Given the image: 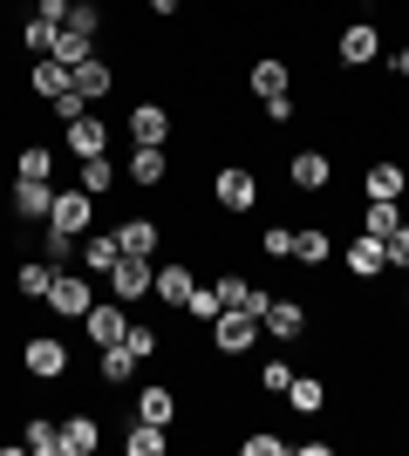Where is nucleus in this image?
Returning <instances> with one entry per match:
<instances>
[{"label": "nucleus", "instance_id": "f257e3e1", "mask_svg": "<svg viewBox=\"0 0 409 456\" xmlns=\"http://www.w3.org/2000/svg\"><path fill=\"white\" fill-rule=\"evenodd\" d=\"M212 205L225 211V218H253V211H259L253 164H218V171H212Z\"/></svg>", "mask_w": 409, "mask_h": 456}, {"label": "nucleus", "instance_id": "f03ea898", "mask_svg": "<svg viewBox=\"0 0 409 456\" xmlns=\"http://www.w3.org/2000/svg\"><path fill=\"white\" fill-rule=\"evenodd\" d=\"M259 341V314H239V306H218V321H212V347L225 354V362H239L246 347Z\"/></svg>", "mask_w": 409, "mask_h": 456}, {"label": "nucleus", "instance_id": "7ed1b4c3", "mask_svg": "<svg viewBox=\"0 0 409 456\" xmlns=\"http://www.w3.org/2000/svg\"><path fill=\"white\" fill-rule=\"evenodd\" d=\"M82 334H89V347H117L123 334H130V314H123V300H89V314H82Z\"/></svg>", "mask_w": 409, "mask_h": 456}, {"label": "nucleus", "instance_id": "20e7f679", "mask_svg": "<svg viewBox=\"0 0 409 456\" xmlns=\"http://www.w3.org/2000/svg\"><path fill=\"white\" fill-rule=\"evenodd\" d=\"M20 368L35 381H61L69 375V341H61V334H35V341L20 347Z\"/></svg>", "mask_w": 409, "mask_h": 456}, {"label": "nucleus", "instance_id": "39448f33", "mask_svg": "<svg viewBox=\"0 0 409 456\" xmlns=\"http://www.w3.org/2000/svg\"><path fill=\"white\" fill-rule=\"evenodd\" d=\"M7 211H14V225H48V211H55V184L14 177V191H7Z\"/></svg>", "mask_w": 409, "mask_h": 456}, {"label": "nucleus", "instance_id": "423d86ee", "mask_svg": "<svg viewBox=\"0 0 409 456\" xmlns=\"http://www.w3.org/2000/svg\"><path fill=\"white\" fill-rule=\"evenodd\" d=\"M334 55H341V69H369V61L382 55V28H375V20H355V28H341Z\"/></svg>", "mask_w": 409, "mask_h": 456}, {"label": "nucleus", "instance_id": "0eeeda50", "mask_svg": "<svg viewBox=\"0 0 409 456\" xmlns=\"http://www.w3.org/2000/svg\"><path fill=\"white\" fill-rule=\"evenodd\" d=\"M259 334H273V341H300V334H307V306L293 300V293L266 300V314H259Z\"/></svg>", "mask_w": 409, "mask_h": 456}, {"label": "nucleus", "instance_id": "6e6552de", "mask_svg": "<svg viewBox=\"0 0 409 456\" xmlns=\"http://www.w3.org/2000/svg\"><path fill=\"white\" fill-rule=\"evenodd\" d=\"M246 89H253L259 102H280V95H293V69H287V55H259L253 69H246Z\"/></svg>", "mask_w": 409, "mask_h": 456}, {"label": "nucleus", "instance_id": "1a4fd4ad", "mask_svg": "<svg viewBox=\"0 0 409 456\" xmlns=\"http://www.w3.org/2000/svg\"><path fill=\"white\" fill-rule=\"evenodd\" d=\"M61 143H69V157H102L110 151V123L96 110H82L76 123H61Z\"/></svg>", "mask_w": 409, "mask_h": 456}, {"label": "nucleus", "instance_id": "9d476101", "mask_svg": "<svg viewBox=\"0 0 409 456\" xmlns=\"http://www.w3.org/2000/svg\"><path fill=\"white\" fill-rule=\"evenodd\" d=\"M48 225H61V232H76V239H82V232H89V225H96V198H89V191H55V211H48Z\"/></svg>", "mask_w": 409, "mask_h": 456}, {"label": "nucleus", "instance_id": "9b49d317", "mask_svg": "<svg viewBox=\"0 0 409 456\" xmlns=\"http://www.w3.org/2000/svg\"><path fill=\"white\" fill-rule=\"evenodd\" d=\"M89 300H96V293H89V280H82V273H55V286H48V314L82 321V314H89Z\"/></svg>", "mask_w": 409, "mask_h": 456}, {"label": "nucleus", "instance_id": "f8f14e48", "mask_svg": "<svg viewBox=\"0 0 409 456\" xmlns=\"http://www.w3.org/2000/svg\"><path fill=\"white\" fill-rule=\"evenodd\" d=\"M151 286H157V266H151V259H130V252H123V259H117V273H110V293H117V300L130 306V300H143Z\"/></svg>", "mask_w": 409, "mask_h": 456}, {"label": "nucleus", "instance_id": "ddd939ff", "mask_svg": "<svg viewBox=\"0 0 409 456\" xmlns=\"http://www.w3.org/2000/svg\"><path fill=\"white\" fill-rule=\"evenodd\" d=\"M69 82H76V95H82V102H89V110H96L102 95L117 89V69H110V61H102V55H89V61H76V69H69Z\"/></svg>", "mask_w": 409, "mask_h": 456}, {"label": "nucleus", "instance_id": "4468645a", "mask_svg": "<svg viewBox=\"0 0 409 456\" xmlns=\"http://www.w3.org/2000/svg\"><path fill=\"white\" fill-rule=\"evenodd\" d=\"M403 191H409V171H403V164H389V157L362 164V198H403Z\"/></svg>", "mask_w": 409, "mask_h": 456}, {"label": "nucleus", "instance_id": "2eb2a0df", "mask_svg": "<svg viewBox=\"0 0 409 456\" xmlns=\"http://www.w3.org/2000/svg\"><path fill=\"white\" fill-rule=\"evenodd\" d=\"M130 136H136V143H171V110L143 95V102L130 110Z\"/></svg>", "mask_w": 409, "mask_h": 456}, {"label": "nucleus", "instance_id": "dca6fc26", "mask_svg": "<svg viewBox=\"0 0 409 456\" xmlns=\"http://www.w3.org/2000/svg\"><path fill=\"white\" fill-rule=\"evenodd\" d=\"M192 266H184V259H164V266H157V286H151V293H157V300H164V306H177V314H184V300H192Z\"/></svg>", "mask_w": 409, "mask_h": 456}, {"label": "nucleus", "instance_id": "f3484780", "mask_svg": "<svg viewBox=\"0 0 409 456\" xmlns=\"http://www.w3.org/2000/svg\"><path fill=\"white\" fill-rule=\"evenodd\" d=\"M382 266H389V246H382L375 232L348 239V273H355V280H369V286H375V273H382Z\"/></svg>", "mask_w": 409, "mask_h": 456}, {"label": "nucleus", "instance_id": "a211bd4d", "mask_svg": "<svg viewBox=\"0 0 409 456\" xmlns=\"http://www.w3.org/2000/svg\"><path fill=\"white\" fill-rule=\"evenodd\" d=\"M117 232V246L130 252V259H157V246H164V232L151 225V218H123V225H110Z\"/></svg>", "mask_w": 409, "mask_h": 456}, {"label": "nucleus", "instance_id": "6ab92c4d", "mask_svg": "<svg viewBox=\"0 0 409 456\" xmlns=\"http://www.w3.org/2000/svg\"><path fill=\"white\" fill-rule=\"evenodd\" d=\"M117 259H123V246H117V232H82V273H117Z\"/></svg>", "mask_w": 409, "mask_h": 456}, {"label": "nucleus", "instance_id": "aec40b11", "mask_svg": "<svg viewBox=\"0 0 409 456\" xmlns=\"http://www.w3.org/2000/svg\"><path fill=\"white\" fill-rule=\"evenodd\" d=\"M136 416L157 422V429H171L177 422V395L164 388V381H143V388H136Z\"/></svg>", "mask_w": 409, "mask_h": 456}, {"label": "nucleus", "instance_id": "412c9836", "mask_svg": "<svg viewBox=\"0 0 409 456\" xmlns=\"http://www.w3.org/2000/svg\"><path fill=\"white\" fill-rule=\"evenodd\" d=\"M287 177H293V191H328L334 164H328V151H300V157L287 164Z\"/></svg>", "mask_w": 409, "mask_h": 456}, {"label": "nucleus", "instance_id": "4be33fe9", "mask_svg": "<svg viewBox=\"0 0 409 456\" xmlns=\"http://www.w3.org/2000/svg\"><path fill=\"white\" fill-rule=\"evenodd\" d=\"M130 177H136L143 191L164 184V177H171V157H164V143H136V151H130Z\"/></svg>", "mask_w": 409, "mask_h": 456}, {"label": "nucleus", "instance_id": "5701e85b", "mask_svg": "<svg viewBox=\"0 0 409 456\" xmlns=\"http://www.w3.org/2000/svg\"><path fill=\"white\" fill-rule=\"evenodd\" d=\"M28 89H35L41 102H55V95H69V89H76V82H69V69H61L55 55H41L35 69H28Z\"/></svg>", "mask_w": 409, "mask_h": 456}, {"label": "nucleus", "instance_id": "b1692460", "mask_svg": "<svg viewBox=\"0 0 409 456\" xmlns=\"http://www.w3.org/2000/svg\"><path fill=\"white\" fill-rule=\"evenodd\" d=\"M328 252H334V239L321 225H307V232H293V266H307V273H321L328 266Z\"/></svg>", "mask_w": 409, "mask_h": 456}, {"label": "nucleus", "instance_id": "393cba45", "mask_svg": "<svg viewBox=\"0 0 409 456\" xmlns=\"http://www.w3.org/2000/svg\"><path fill=\"white\" fill-rule=\"evenodd\" d=\"M96 443H102L96 416H69L61 422V456H96Z\"/></svg>", "mask_w": 409, "mask_h": 456}, {"label": "nucleus", "instance_id": "a878e982", "mask_svg": "<svg viewBox=\"0 0 409 456\" xmlns=\"http://www.w3.org/2000/svg\"><path fill=\"white\" fill-rule=\"evenodd\" d=\"M48 286H55V259H28L14 273V293L20 300H48Z\"/></svg>", "mask_w": 409, "mask_h": 456}, {"label": "nucleus", "instance_id": "bb28decb", "mask_svg": "<svg viewBox=\"0 0 409 456\" xmlns=\"http://www.w3.org/2000/svg\"><path fill=\"white\" fill-rule=\"evenodd\" d=\"M20 450H28V456H61V422L35 416L28 429H20Z\"/></svg>", "mask_w": 409, "mask_h": 456}, {"label": "nucleus", "instance_id": "cd10ccee", "mask_svg": "<svg viewBox=\"0 0 409 456\" xmlns=\"http://www.w3.org/2000/svg\"><path fill=\"white\" fill-rule=\"evenodd\" d=\"M287 402L300 409V416H321V409H328V381H314V375H293V381H287Z\"/></svg>", "mask_w": 409, "mask_h": 456}, {"label": "nucleus", "instance_id": "c85d7f7f", "mask_svg": "<svg viewBox=\"0 0 409 456\" xmlns=\"http://www.w3.org/2000/svg\"><path fill=\"white\" fill-rule=\"evenodd\" d=\"M136 368H143V362H136V354H130V347H96V375L102 381H136Z\"/></svg>", "mask_w": 409, "mask_h": 456}, {"label": "nucleus", "instance_id": "c756f323", "mask_svg": "<svg viewBox=\"0 0 409 456\" xmlns=\"http://www.w3.org/2000/svg\"><path fill=\"white\" fill-rule=\"evenodd\" d=\"M409 211H403V198H369V218H362V232H375V239H389L396 225H403Z\"/></svg>", "mask_w": 409, "mask_h": 456}, {"label": "nucleus", "instance_id": "7c9ffc66", "mask_svg": "<svg viewBox=\"0 0 409 456\" xmlns=\"http://www.w3.org/2000/svg\"><path fill=\"white\" fill-rule=\"evenodd\" d=\"M123 450H130V456H164V450H171V436H164L157 422L136 416V422H130V436H123Z\"/></svg>", "mask_w": 409, "mask_h": 456}, {"label": "nucleus", "instance_id": "2f4dec72", "mask_svg": "<svg viewBox=\"0 0 409 456\" xmlns=\"http://www.w3.org/2000/svg\"><path fill=\"white\" fill-rule=\"evenodd\" d=\"M14 177H35V184H48V177H55V151H48V143H28V151L14 157Z\"/></svg>", "mask_w": 409, "mask_h": 456}, {"label": "nucleus", "instance_id": "473e14b6", "mask_svg": "<svg viewBox=\"0 0 409 456\" xmlns=\"http://www.w3.org/2000/svg\"><path fill=\"white\" fill-rule=\"evenodd\" d=\"M48 55H55L61 69H76V61H89V55H96V41H89V35H76V28H61V35H55V48H48Z\"/></svg>", "mask_w": 409, "mask_h": 456}, {"label": "nucleus", "instance_id": "72a5a7b5", "mask_svg": "<svg viewBox=\"0 0 409 456\" xmlns=\"http://www.w3.org/2000/svg\"><path fill=\"white\" fill-rule=\"evenodd\" d=\"M61 28H76V35L96 41L102 35V0H69V20H61Z\"/></svg>", "mask_w": 409, "mask_h": 456}, {"label": "nucleus", "instance_id": "f704fd0d", "mask_svg": "<svg viewBox=\"0 0 409 456\" xmlns=\"http://www.w3.org/2000/svg\"><path fill=\"white\" fill-rule=\"evenodd\" d=\"M218 306H225V300H218V286H192V300H184V314H192L198 327H212V321H218Z\"/></svg>", "mask_w": 409, "mask_h": 456}, {"label": "nucleus", "instance_id": "c9c22d12", "mask_svg": "<svg viewBox=\"0 0 409 456\" xmlns=\"http://www.w3.org/2000/svg\"><path fill=\"white\" fill-rule=\"evenodd\" d=\"M110 184H117V171H110V157H82V191H89V198H102Z\"/></svg>", "mask_w": 409, "mask_h": 456}, {"label": "nucleus", "instance_id": "e433bc0d", "mask_svg": "<svg viewBox=\"0 0 409 456\" xmlns=\"http://www.w3.org/2000/svg\"><path fill=\"white\" fill-rule=\"evenodd\" d=\"M76 246H82L76 232H61V225H41V252H48L55 266H61V259H69V252H76Z\"/></svg>", "mask_w": 409, "mask_h": 456}, {"label": "nucleus", "instance_id": "4c0bfd02", "mask_svg": "<svg viewBox=\"0 0 409 456\" xmlns=\"http://www.w3.org/2000/svg\"><path fill=\"white\" fill-rule=\"evenodd\" d=\"M259 252L266 259H293V225H266L259 232Z\"/></svg>", "mask_w": 409, "mask_h": 456}, {"label": "nucleus", "instance_id": "58836bf2", "mask_svg": "<svg viewBox=\"0 0 409 456\" xmlns=\"http://www.w3.org/2000/svg\"><path fill=\"white\" fill-rule=\"evenodd\" d=\"M55 35H61V28H55V20H28V28H20V41H28V48H35V55H48V48H55Z\"/></svg>", "mask_w": 409, "mask_h": 456}, {"label": "nucleus", "instance_id": "ea45409f", "mask_svg": "<svg viewBox=\"0 0 409 456\" xmlns=\"http://www.w3.org/2000/svg\"><path fill=\"white\" fill-rule=\"evenodd\" d=\"M123 347H130L136 362H151V354H157V347H164V341H157V327H136V321H130V334H123Z\"/></svg>", "mask_w": 409, "mask_h": 456}, {"label": "nucleus", "instance_id": "a19ab883", "mask_svg": "<svg viewBox=\"0 0 409 456\" xmlns=\"http://www.w3.org/2000/svg\"><path fill=\"white\" fill-rule=\"evenodd\" d=\"M287 381H293L287 362H266V368H259V395H287Z\"/></svg>", "mask_w": 409, "mask_h": 456}, {"label": "nucleus", "instance_id": "79ce46f5", "mask_svg": "<svg viewBox=\"0 0 409 456\" xmlns=\"http://www.w3.org/2000/svg\"><path fill=\"white\" fill-rule=\"evenodd\" d=\"M239 450H246V456H280L287 443L273 436V429H253V436H239Z\"/></svg>", "mask_w": 409, "mask_h": 456}, {"label": "nucleus", "instance_id": "37998d69", "mask_svg": "<svg viewBox=\"0 0 409 456\" xmlns=\"http://www.w3.org/2000/svg\"><path fill=\"white\" fill-rule=\"evenodd\" d=\"M382 246H389V266H396V273H409V218L389 232V239H382Z\"/></svg>", "mask_w": 409, "mask_h": 456}, {"label": "nucleus", "instance_id": "c03bdc74", "mask_svg": "<svg viewBox=\"0 0 409 456\" xmlns=\"http://www.w3.org/2000/svg\"><path fill=\"white\" fill-rule=\"evenodd\" d=\"M35 14H41V20H55V28H61V20H69V0H41Z\"/></svg>", "mask_w": 409, "mask_h": 456}, {"label": "nucleus", "instance_id": "a18cd8bd", "mask_svg": "<svg viewBox=\"0 0 409 456\" xmlns=\"http://www.w3.org/2000/svg\"><path fill=\"white\" fill-rule=\"evenodd\" d=\"M143 7H151V14H157V20H171V14H177V7H184V0H143Z\"/></svg>", "mask_w": 409, "mask_h": 456}, {"label": "nucleus", "instance_id": "49530a36", "mask_svg": "<svg viewBox=\"0 0 409 456\" xmlns=\"http://www.w3.org/2000/svg\"><path fill=\"white\" fill-rule=\"evenodd\" d=\"M396 76H403V82H409V48H403V55H396Z\"/></svg>", "mask_w": 409, "mask_h": 456}, {"label": "nucleus", "instance_id": "de8ad7c7", "mask_svg": "<svg viewBox=\"0 0 409 456\" xmlns=\"http://www.w3.org/2000/svg\"><path fill=\"white\" fill-rule=\"evenodd\" d=\"M403 314H409V286H403Z\"/></svg>", "mask_w": 409, "mask_h": 456}]
</instances>
